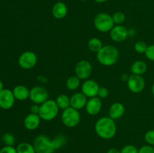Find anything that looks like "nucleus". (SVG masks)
<instances>
[{
  "mask_svg": "<svg viewBox=\"0 0 154 153\" xmlns=\"http://www.w3.org/2000/svg\"><path fill=\"white\" fill-rule=\"evenodd\" d=\"M117 128L115 120L109 116L99 118L95 124V131L98 136L103 140H111L115 136Z\"/></svg>",
  "mask_w": 154,
  "mask_h": 153,
  "instance_id": "f257e3e1",
  "label": "nucleus"
},
{
  "mask_svg": "<svg viewBox=\"0 0 154 153\" xmlns=\"http://www.w3.org/2000/svg\"><path fill=\"white\" fill-rule=\"evenodd\" d=\"M120 57L118 49L113 45H105L102 49L96 52L97 61L102 65L110 67L117 62Z\"/></svg>",
  "mask_w": 154,
  "mask_h": 153,
  "instance_id": "f03ea898",
  "label": "nucleus"
},
{
  "mask_svg": "<svg viewBox=\"0 0 154 153\" xmlns=\"http://www.w3.org/2000/svg\"><path fill=\"white\" fill-rule=\"evenodd\" d=\"M59 111L60 108L57 106L56 100L48 99L40 105V111L38 115L43 121L50 122L56 118V117L58 116Z\"/></svg>",
  "mask_w": 154,
  "mask_h": 153,
  "instance_id": "7ed1b4c3",
  "label": "nucleus"
},
{
  "mask_svg": "<svg viewBox=\"0 0 154 153\" xmlns=\"http://www.w3.org/2000/svg\"><path fill=\"white\" fill-rule=\"evenodd\" d=\"M93 24L96 30L102 33L110 32L113 27L115 26L113 20L112 15L105 12H101L96 15L93 20Z\"/></svg>",
  "mask_w": 154,
  "mask_h": 153,
  "instance_id": "20e7f679",
  "label": "nucleus"
},
{
  "mask_svg": "<svg viewBox=\"0 0 154 153\" xmlns=\"http://www.w3.org/2000/svg\"><path fill=\"white\" fill-rule=\"evenodd\" d=\"M81 114L79 110L70 107L63 110L61 114V120L63 124L67 128H75L81 122Z\"/></svg>",
  "mask_w": 154,
  "mask_h": 153,
  "instance_id": "39448f33",
  "label": "nucleus"
},
{
  "mask_svg": "<svg viewBox=\"0 0 154 153\" xmlns=\"http://www.w3.org/2000/svg\"><path fill=\"white\" fill-rule=\"evenodd\" d=\"M33 146L36 153H54L52 140L44 134L38 135L35 137L33 142Z\"/></svg>",
  "mask_w": 154,
  "mask_h": 153,
  "instance_id": "423d86ee",
  "label": "nucleus"
},
{
  "mask_svg": "<svg viewBox=\"0 0 154 153\" xmlns=\"http://www.w3.org/2000/svg\"><path fill=\"white\" fill-rule=\"evenodd\" d=\"M38 62V56L33 51L27 50L22 52L18 58V64L21 68L29 70L33 68Z\"/></svg>",
  "mask_w": 154,
  "mask_h": 153,
  "instance_id": "0eeeda50",
  "label": "nucleus"
},
{
  "mask_svg": "<svg viewBox=\"0 0 154 153\" xmlns=\"http://www.w3.org/2000/svg\"><path fill=\"white\" fill-rule=\"evenodd\" d=\"M29 99L33 104L41 105L49 99V93L45 87L35 86L30 89Z\"/></svg>",
  "mask_w": 154,
  "mask_h": 153,
  "instance_id": "6e6552de",
  "label": "nucleus"
},
{
  "mask_svg": "<svg viewBox=\"0 0 154 153\" xmlns=\"http://www.w3.org/2000/svg\"><path fill=\"white\" fill-rule=\"evenodd\" d=\"M127 87L129 91L132 93H141L145 88V80L142 76L131 74L129 76L127 81Z\"/></svg>",
  "mask_w": 154,
  "mask_h": 153,
  "instance_id": "1a4fd4ad",
  "label": "nucleus"
},
{
  "mask_svg": "<svg viewBox=\"0 0 154 153\" xmlns=\"http://www.w3.org/2000/svg\"><path fill=\"white\" fill-rule=\"evenodd\" d=\"M75 75L81 80H85L90 78L93 72L91 63L85 59L80 60L75 67Z\"/></svg>",
  "mask_w": 154,
  "mask_h": 153,
  "instance_id": "9d476101",
  "label": "nucleus"
},
{
  "mask_svg": "<svg viewBox=\"0 0 154 153\" xmlns=\"http://www.w3.org/2000/svg\"><path fill=\"white\" fill-rule=\"evenodd\" d=\"M81 92L84 93L88 98L96 97L100 86L96 80L92 79H87L84 81L81 86Z\"/></svg>",
  "mask_w": 154,
  "mask_h": 153,
  "instance_id": "9b49d317",
  "label": "nucleus"
},
{
  "mask_svg": "<svg viewBox=\"0 0 154 153\" xmlns=\"http://www.w3.org/2000/svg\"><path fill=\"white\" fill-rule=\"evenodd\" d=\"M15 98L13 92L8 88H4L0 92V107L3 110H9L14 106Z\"/></svg>",
  "mask_w": 154,
  "mask_h": 153,
  "instance_id": "f8f14e48",
  "label": "nucleus"
},
{
  "mask_svg": "<svg viewBox=\"0 0 154 153\" xmlns=\"http://www.w3.org/2000/svg\"><path fill=\"white\" fill-rule=\"evenodd\" d=\"M110 37L117 43L124 41L129 37L128 29L123 25H115L110 31Z\"/></svg>",
  "mask_w": 154,
  "mask_h": 153,
  "instance_id": "ddd939ff",
  "label": "nucleus"
},
{
  "mask_svg": "<svg viewBox=\"0 0 154 153\" xmlns=\"http://www.w3.org/2000/svg\"><path fill=\"white\" fill-rule=\"evenodd\" d=\"M102 108V99L98 96L88 98L85 110L87 114L90 116H96L101 112Z\"/></svg>",
  "mask_w": 154,
  "mask_h": 153,
  "instance_id": "4468645a",
  "label": "nucleus"
},
{
  "mask_svg": "<svg viewBox=\"0 0 154 153\" xmlns=\"http://www.w3.org/2000/svg\"><path fill=\"white\" fill-rule=\"evenodd\" d=\"M87 100H88V98L85 94H84V93L81 92H76L70 97L71 106L78 110H80L83 108H85Z\"/></svg>",
  "mask_w": 154,
  "mask_h": 153,
  "instance_id": "2eb2a0df",
  "label": "nucleus"
},
{
  "mask_svg": "<svg viewBox=\"0 0 154 153\" xmlns=\"http://www.w3.org/2000/svg\"><path fill=\"white\" fill-rule=\"evenodd\" d=\"M42 118L38 114L29 113L25 117L23 120V125L28 130H34L39 127Z\"/></svg>",
  "mask_w": 154,
  "mask_h": 153,
  "instance_id": "dca6fc26",
  "label": "nucleus"
},
{
  "mask_svg": "<svg viewBox=\"0 0 154 153\" xmlns=\"http://www.w3.org/2000/svg\"><path fill=\"white\" fill-rule=\"evenodd\" d=\"M53 16L55 19L62 20L67 16L68 7L63 2H57L54 4L51 10Z\"/></svg>",
  "mask_w": 154,
  "mask_h": 153,
  "instance_id": "f3484780",
  "label": "nucleus"
},
{
  "mask_svg": "<svg viewBox=\"0 0 154 153\" xmlns=\"http://www.w3.org/2000/svg\"><path fill=\"white\" fill-rule=\"evenodd\" d=\"M125 112H126V108L124 105L120 102H115L110 106L108 114L110 118L116 120L121 118L124 115Z\"/></svg>",
  "mask_w": 154,
  "mask_h": 153,
  "instance_id": "a211bd4d",
  "label": "nucleus"
},
{
  "mask_svg": "<svg viewBox=\"0 0 154 153\" xmlns=\"http://www.w3.org/2000/svg\"><path fill=\"white\" fill-rule=\"evenodd\" d=\"M15 99L17 100H25L29 98L30 90L23 85H18L12 90Z\"/></svg>",
  "mask_w": 154,
  "mask_h": 153,
  "instance_id": "6ab92c4d",
  "label": "nucleus"
},
{
  "mask_svg": "<svg viewBox=\"0 0 154 153\" xmlns=\"http://www.w3.org/2000/svg\"><path fill=\"white\" fill-rule=\"evenodd\" d=\"M130 70L132 74L142 76L143 74H144L147 72V64L145 62L138 60V61H135L132 63V64L131 65Z\"/></svg>",
  "mask_w": 154,
  "mask_h": 153,
  "instance_id": "aec40b11",
  "label": "nucleus"
},
{
  "mask_svg": "<svg viewBox=\"0 0 154 153\" xmlns=\"http://www.w3.org/2000/svg\"><path fill=\"white\" fill-rule=\"evenodd\" d=\"M81 80L79 77H78L76 75L71 76L66 80V86L68 89L70 90V91H75L81 86Z\"/></svg>",
  "mask_w": 154,
  "mask_h": 153,
  "instance_id": "412c9836",
  "label": "nucleus"
},
{
  "mask_svg": "<svg viewBox=\"0 0 154 153\" xmlns=\"http://www.w3.org/2000/svg\"><path fill=\"white\" fill-rule=\"evenodd\" d=\"M55 100L60 110H64L67 109V108L71 106L70 98L65 94H61L57 96Z\"/></svg>",
  "mask_w": 154,
  "mask_h": 153,
  "instance_id": "4be33fe9",
  "label": "nucleus"
},
{
  "mask_svg": "<svg viewBox=\"0 0 154 153\" xmlns=\"http://www.w3.org/2000/svg\"><path fill=\"white\" fill-rule=\"evenodd\" d=\"M88 49L93 52H98L103 46L102 40L99 38H92L87 42Z\"/></svg>",
  "mask_w": 154,
  "mask_h": 153,
  "instance_id": "5701e85b",
  "label": "nucleus"
},
{
  "mask_svg": "<svg viewBox=\"0 0 154 153\" xmlns=\"http://www.w3.org/2000/svg\"><path fill=\"white\" fill-rule=\"evenodd\" d=\"M17 153H36L33 144L27 142H23L16 147Z\"/></svg>",
  "mask_w": 154,
  "mask_h": 153,
  "instance_id": "b1692460",
  "label": "nucleus"
},
{
  "mask_svg": "<svg viewBox=\"0 0 154 153\" xmlns=\"http://www.w3.org/2000/svg\"><path fill=\"white\" fill-rule=\"evenodd\" d=\"M112 18L115 25H123L126 20V14L122 11H117L112 15Z\"/></svg>",
  "mask_w": 154,
  "mask_h": 153,
  "instance_id": "393cba45",
  "label": "nucleus"
},
{
  "mask_svg": "<svg viewBox=\"0 0 154 153\" xmlns=\"http://www.w3.org/2000/svg\"><path fill=\"white\" fill-rule=\"evenodd\" d=\"M66 138L64 137L62 135H60V136H57L55 138L52 140V143L53 146H54V150H57L60 148L61 147H63V146L66 143Z\"/></svg>",
  "mask_w": 154,
  "mask_h": 153,
  "instance_id": "a878e982",
  "label": "nucleus"
},
{
  "mask_svg": "<svg viewBox=\"0 0 154 153\" xmlns=\"http://www.w3.org/2000/svg\"><path fill=\"white\" fill-rule=\"evenodd\" d=\"M148 46V45L144 41H140L136 42L134 45V49H135V52H138V53L140 54H143V53H145L146 50H147V48Z\"/></svg>",
  "mask_w": 154,
  "mask_h": 153,
  "instance_id": "bb28decb",
  "label": "nucleus"
},
{
  "mask_svg": "<svg viewBox=\"0 0 154 153\" xmlns=\"http://www.w3.org/2000/svg\"><path fill=\"white\" fill-rule=\"evenodd\" d=\"M144 140L147 145L154 146V129L147 130L144 134Z\"/></svg>",
  "mask_w": 154,
  "mask_h": 153,
  "instance_id": "cd10ccee",
  "label": "nucleus"
},
{
  "mask_svg": "<svg viewBox=\"0 0 154 153\" xmlns=\"http://www.w3.org/2000/svg\"><path fill=\"white\" fill-rule=\"evenodd\" d=\"M121 153H138V148L135 146L128 144L124 146L120 150Z\"/></svg>",
  "mask_w": 154,
  "mask_h": 153,
  "instance_id": "c85d7f7f",
  "label": "nucleus"
},
{
  "mask_svg": "<svg viewBox=\"0 0 154 153\" xmlns=\"http://www.w3.org/2000/svg\"><path fill=\"white\" fill-rule=\"evenodd\" d=\"M3 142L5 144V146H14L15 142L14 136L11 134L7 133L3 136L2 137Z\"/></svg>",
  "mask_w": 154,
  "mask_h": 153,
  "instance_id": "c756f323",
  "label": "nucleus"
},
{
  "mask_svg": "<svg viewBox=\"0 0 154 153\" xmlns=\"http://www.w3.org/2000/svg\"><path fill=\"white\" fill-rule=\"evenodd\" d=\"M144 55L147 59L151 62H154V44L148 45Z\"/></svg>",
  "mask_w": 154,
  "mask_h": 153,
  "instance_id": "7c9ffc66",
  "label": "nucleus"
},
{
  "mask_svg": "<svg viewBox=\"0 0 154 153\" xmlns=\"http://www.w3.org/2000/svg\"><path fill=\"white\" fill-rule=\"evenodd\" d=\"M138 153H154V147L150 145H144L138 148Z\"/></svg>",
  "mask_w": 154,
  "mask_h": 153,
  "instance_id": "2f4dec72",
  "label": "nucleus"
},
{
  "mask_svg": "<svg viewBox=\"0 0 154 153\" xmlns=\"http://www.w3.org/2000/svg\"><path fill=\"white\" fill-rule=\"evenodd\" d=\"M109 94V91H108V88L106 87H100L99 90V92H98V97L100 98L101 99H104L106 98L107 97Z\"/></svg>",
  "mask_w": 154,
  "mask_h": 153,
  "instance_id": "473e14b6",
  "label": "nucleus"
},
{
  "mask_svg": "<svg viewBox=\"0 0 154 153\" xmlns=\"http://www.w3.org/2000/svg\"><path fill=\"white\" fill-rule=\"evenodd\" d=\"M0 153H17V152L14 146H5L0 149Z\"/></svg>",
  "mask_w": 154,
  "mask_h": 153,
  "instance_id": "72a5a7b5",
  "label": "nucleus"
},
{
  "mask_svg": "<svg viewBox=\"0 0 154 153\" xmlns=\"http://www.w3.org/2000/svg\"><path fill=\"white\" fill-rule=\"evenodd\" d=\"M39 111H40V105L39 104H33L30 106V113L38 114Z\"/></svg>",
  "mask_w": 154,
  "mask_h": 153,
  "instance_id": "f704fd0d",
  "label": "nucleus"
},
{
  "mask_svg": "<svg viewBox=\"0 0 154 153\" xmlns=\"http://www.w3.org/2000/svg\"><path fill=\"white\" fill-rule=\"evenodd\" d=\"M106 153H121L120 152V150L117 149L116 148H111L108 150Z\"/></svg>",
  "mask_w": 154,
  "mask_h": 153,
  "instance_id": "c9c22d12",
  "label": "nucleus"
},
{
  "mask_svg": "<svg viewBox=\"0 0 154 153\" xmlns=\"http://www.w3.org/2000/svg\"><path fill=\"white\" fill-rule=\"evenodd\" d=\"M128 34H129V36H134L135 34V31L133 28H132L130 30L128 29Z\"/></svg>",
  "mask_w": 154,
  "mask_h": 153,
  "instance_id": "e433bc0d",
  "label": "nucleus"
},
{
  "mask_svg": "<svg viewBox=\"0 0 154 153\" xmlns=\"http://www.w3.org/2000/svg\"><path fill=\"white\" fill-rule=\"evenodd\" d=\"M94 2H96L97 3H105L106 2H108V0H93Z\"/></svg>",
  "mask_w": 154,
  "mask_h": 153,
  "instance_id": "4c0bfd02",
  "label": "nucleus"
},
{
  "mask_svg": "<svg viewBox=\"0 0 154 153\" xmlns=\"http://www.w3.org/2000/svg\"><path fill=\"white\" fill-rule=\"evenodd\" d=\"M4 89V85H3V82H2V80H0V92L2 91Z\"/></svg>",
  "mask_w": 154,
  "mask_h": 153,
  "instance_id": "58836bf2",
  "label": "nucleus"
},
{
  "mask_svg": "<svg viewBox=\"0 0 154 153\" xmlns=\"http://www.w3.org/2000/svg\"><path fill=\"white\" fill-rule=\"evenodd\" d=\"M151 92H152V94H153L154 97V82L153 83V85H152V87H151Z\"/></svg>",
  "mask_w": 154,
  "mask_h": 153,
  "instance_id": "ea45409f",
  "label": "nucleus"
},
{
  "mask_svg": "<svg viewBox=\"0 0 154 153\" xmlns=\"http://www.w3.org/2000/svg\"><path fill=\"white\" fill-rule=\"evenodd\" d=\"M80 1H81V2H87V1H88V0H80Z\"/></svg>",
  "mask_w": 154,
  "mask_h": 153,
  "instance_id": "a19ab883",
  "label": "nucleus"
}]
</instances>
